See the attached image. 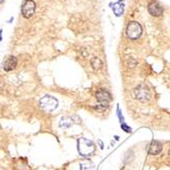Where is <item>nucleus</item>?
<instances>
[{"mask_svg":"<svg viewBox=\"0 0 170 170\" xmlns=\"http://www.w3.org/2000/svg\"><path fill=\"white\" fill-rule=\"evenodd\" d=\"M111 6H112V10L114 14L117 16V17H120L123 16V12H124V5L121 3V2H116V3H113L110 4Z\"/></svg>","mask_w":170,"mask_h":170,"instance_id":"nucleus-10","label":"nucleus"},{"mask_svg":"<svg viewBox=\"0 0 170 170\" xmlns=\"http://www.w3.org/2000/svg\"><path fill=\"white\" fill-rule=\"evenodd\" d=\"M81 170H97L95 165L92 163V161H85V162H82L80 165Z\"/></svg>","mask_w":170,"mask_h":170,"instance_id":"nucleus-12","label":"nucleus"},{"mask_svg":"<svg viewBox=\"0 0 170 170\" xmlns=\"http://www.w3.org/2000/svg\"><path fill=\"white\" fill-rule=\"evenodd\" d=\"M74 123V121H72V118L71 117H62L59 122V127H64V128H68L71 127V124Z\"/></svg>","mask_w":170,"mask_h":170,"instance_id":"nucleus-11","label":"nucleus"},{"mask_svg":"<svg viewBox=\"0 0 170 170\" xmlns=\"http://www.w3.org/2000/svg\"><path fill=\"white\" fill-rule=\"evenodd\" d=\"M39 104H40L41 108H43L45 111L51 112V111H53L54 109H56L57 108L58 101H57V99L54 98L53 96L46 95V96H44L40 99Z\"/></svg>","mask_w":170,"mask_h":170,"instance_id":"nucleus-3","label":"nucleus"},{"mask_svg":"<svg viewBox=\"0 0 170 170\" xmlns=\"http://www.w3.org/2000/svg\"><path fill=\"white\" fill-rule=\"evenodd\" d=\"M96 99L99 102V104L94 108L98 111H104L108 108V104L112 100V96H111V94L107 90L100 89L97 91L96 93Z\"/></svg>","mask_w":170,"mask_h":170,"instance_id":"nucleus-1","label":"nucleus"},{"mask_svg":"<svg viewBox=\"0 0 170 170\" xmlns=\"http://www.w3.org/2000/svg\"><path fill=\"white\" fill-rule=\"evenodd\" d=\"M142 33H143V28L140 23H137V22L128 23V25L127 27V34L130 39L137 40V38H140Z\"/></svg>","mask_w":170,"mask_h":170,"instance_id":"nucleus-4","label":"nucleus"},{"mask_svg":"<svg viewBox=\"0 0 170 170\" xmlns=\"http://www.w3.org/2000/svg\"><path fill=\"white\" fill-rule=\"evenodd\" d=\"M3 1H4V0H0V3H2Z\"/></svg>","mask_w":170,"mask_h":170,"instance_id":"nucleus-18","label":"nucleus"},{"mask_svg":"<svg viewBox=\"0 0 170 170\" xmlns=\"http://www.w3.org/2000/svg\"><path fill=\"white\" fill-rule=\"evenodd\" d=\"M134 96H136V98L137 100L145 102V101L150 100L151 93L147 86H145V85H139V86L134 89Z\"/></svg>","mask_w":170,"mask_h":170,"instance_id":"nucleus-5","label":"nucleus"},{"mask_svg":"<svg viewBox=\"0 0 170 170\" xmlns=\"http://www.w3.org/2000/svg\"><path fill=\"white\" fill-rule=\"evenodd\" d=\"M17 65V59L12 55L8 56L6 59L4 60L3 63V69L5 71H10V70H13Z\"/></svg>","mask_w":170,"mask_h":170,"instance_id":"nucleus-9","label":"nucleus"},{"mask_svg":"<svg viewBox=\"0 0 170 170\" xmlns=\"http://www.w3.org/2000/svg\"><path fill=\"white\" fill-rule=\"evenodd\" d=\"M148 11L152 16L159 17L163 13V7L158 2H152L148 5Z\"/></svg>","mask_w":170,"mask_h":170,"instance_id":"nucleus-7","label":"nucleus"},{"mask_svg":"<svg viewBox=\"0 0 170 170\" xmlns=\"http://www.w3.org/2000/svg\"><path fill=\"white\" fill-rule=\"evenodd\" d=\"M168 155H169V157H170V150H169V152H168Z\"/></svg>","mask_w":170,"mask_h":170,"instance_id":"nucleus-20","label":"nucleus"},{"mask_svg":"<svg viewBox=\"0 0 170 170\" xmlns=\"http://www.w3.org/2000/svg\"><path fill=\"white\" fill-rule=\"evenodd\" d=\"M115 137V140H116V141H118V140H119V137H117V136H115V137Z\"/></svg>","mask_w":170,"mask_h":170,"instance_id":"nucleus-17","label":"nucleus"},{"mask_svg":"<svg viewBox=\"0 0 170 170\" xmlns=\"http://www.w3.org/2000/svg\"><path fill=\"white\" fill-rule=\"evenodd\" d=\"M35 9H36V4L33 0H26L22 6V14L26 19H30L34 16Z\"/></svg>","mask_w":170,"mask_h":170,"instance_id":"nucleus-6","label":"nucleus"},{"mask_svg":"<svg viewBox=\"0 0 170 170\" xmlns=\"http://www.w3.org/2000/svg\"><path fill=\"white\" fill-rule=\"evenodd\" d=\"M102 64H103V62H102L99 57H93L92 60H91V65H92V67L95 70L100 69L102 67Z\"/></svg>","mask_w":170,"mask_h":170,"instance_id":"nucleus-13","label":"nucleus"},{"mask_svg":"<svg viewBox=\"0 0 170 170\" xmlns=\"http://www.w3.org/2000/svg\"><path fill=\"white\" fill-rule=\"evenodd\" d=\"M122 1H123V0H118V2H122Z\"/></svg>","mask_w":170,"mask_h":170,"instance_id":"nucleus-19","label":"nucleus"},{"mask_svg":"<svg viewBox=\"0 0 170 170\" xmlns=\"http://www.w3.org/2000/svg\"><path fill=\"white\" fill-rule=\"evenodd\" d=\"M117 116H118V119H119L120 123H123V122H124V117H123V115H122V112H121V110H120L119 106H117Z\"/></svg>","mask_w":170,"mask_h":170,"instance_id":"nucleus-14","label":"nucleus"},{"mask_svg":"<svg viewBox=\"0 0 170 170\" xmlns=\"http://www.w3.org/2000/svg\"><path fill=\"white\" fill-rule=\"evenodd\" d=\"M120 125H121V130H123L125 131V133L130 134L131 131H133V130H131V127H128L127 124H125L124 122H123V123H120Z\"/></svg>","mask_w":170,"mask_h":170,"instance_id":"nucleus-15","label":"nucleus"},{"mask_svg":"<svg viewBox=\"0 0 170 170\" xmlns=\"http://www.w3.org/2000/svg\"><path fill=\"white\" fill-rule=\"evenodd\" d=\"M0 41H2V31H0Z\"/></svg>","mask_w":170,"mask_h":170,"instance_id":"nucleus-16","label":"nucleus"},{"mask_svg":"<svg viewBox=\"0 0 170 170\" xmlns=\"http://www.w3.org/2000/svg\"><path fill=\"white\" fill-rule=\"evenodd\" d=\"M78 151L81 156H90L95 152V144L86 137H81L78 140Z\"/></svg>","mask_w":170,"mask_h":170,"instance_id":"nucleus-2","label":"nucleus"},{"mask_svg":"<svg viewBox=\"0 0 170 170\" xmlns=\"http://www.w3.org/2000/svg\"><path fill=\"white\" fill-rule=\"evenodd\" d=\"M162 144L158 141H152V142L149 144L148 147V153L150 155H153V156H156V155H159L161 152H162Z\"/></svg>","mask_w":170,"mask_h":170,"instance_id":"nucleus-8","label":"nucleus"}]
</instances>
